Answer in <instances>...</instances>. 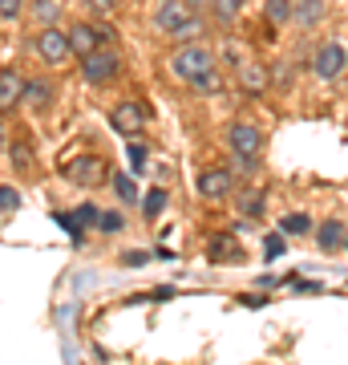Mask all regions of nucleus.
Wrapping results in <instances>:
<instances>
[{
	"label": "nucleus",
	"instance_id": "c756f323",
	"mask_svg": "<svg viewBox=\"0 0 348 365\" xmlns=\"http://www.w3.org/2000/svg\"><path fill=\"white\" fill-rule=\"evenodd\" d=\"M16 13H21V0H0V16L4 21H13Z\"/></svg>",
	"mask_w": 348,
	"mask_h": 365
},
{
	"label": "nucleus",
	"instance_id": "1a4fd4ad",
	"mask_svg": "<svg viewBox=\"0 0 348 365\" xmlns=\"http://www.w3.org/2000/svg\"><path fill=\"white\" fill-rule=\"evenodd\" d=\"M243 256V248H239V232H219V235H211V244H206V260L211 264H231Z\"/></svg>",
	"mask_w": 348,
	"mask_h": 365
},
{
	"label": "nucleus",
	"instance_id": "cd10ccee",
	"mask_svg": "<svg viewBox=\"0 0 348 365\" xmlns=\"http://www.w3.org/2000/svg\"><path fill=\"white\" fill-rule=\"evenodd\" d=\"M73 220H78L81 227H85V223H97V220H102V211L93 207V203H81V207L73 211Z\"/></svg>",
	"mask_w": 348,
	"mask_h": 365
},
{
	"label": "nucleus",
	"instance_id": "412c9836",
	"mask_svg": "<svg viewBox=\"0 0 348 365\" xmlns=\"http://www.w3.org/2000/svg\"><path fill=\"white\" fill-rule=\"evenodd\" d=\"M219 86H223V78H219V66H211L206 73H199V78L191 81V90H199V93H219Z\"/></svg>",
	"mask_w": 348,
	"mask_h": 365
},
{
	"label": "nucleus",
	"instance_id": "f8f14e48",
	"mask_svg": "<svg viewBox=\"0 0 348 365\" xmlns=\"http://www.w3.org/2000/svg\"><path fill=\"white\" fill-rule=\"evenodd\" d=\"M21 98H25V81L16 78L13 69H4V73H0V106H4V110H13Z\"/></svg>",
	"mask_w": 348,
	"mask_h": 365
},
{
	"label": "nucleus",
	"instance_id": "aec40b11",
	"mask_svg": "<svg viewBox=\"0 0 348 365\" xmlns=\"http://www.w3.org/2000/svg\"><path fill=\"white\" fill-rule=\"evenodd\" d=\"M142 211H146V220H158V215L167 211V191H162V187H154V191H146Z\"/></svg>",
	"mask_w": 348,
	"mask_h": 365
},
{
	"label": "nucleus",
	"instance_id": "72a5a7b5",
	"mask_svg": "<svg viewBox=\"0 0 348 365\" xmlns=\"http://www.w3.org/2000/svg\"><path fill=\"white\" fill-rule=\"evenodd\" d=\"M186 4H191V13H203L206 4H215V0H186Z\"/></svg>",
	"mask_w": 348,
	"mask_h": 365
},
{
	"label": "nucleus",
	"instance_id": "c85d7f7f",
	"mask_svg": "<svg viewBox=\"0 0 348 365\" xmlns=\"http://www.w3.org/2000/svg\"><path fill=\"white\" fill-rule=\"evenodd\" d=\"M263 252H268V260H275V256H284V235H268V244H263Z\"/></svg>",
	"mask_w": 348,
	"mask_h": 365
},
{
	"label": "nucleus",
	"instance_id": "6ab92c4d",
	"mask_svg": "<svg viewBox=\"0 0 348 365\" xmlns=\"http://www.w3.org/2000/svg\"><path fill=\"white\" fill-rule=\"evenodd\" d=\"M33 16H37V25L45 29V25H57V16H61V4L57 0H37L33 4Z\"/></svg>",
	"mask_w": 348,
	"mask_h": 365
},
{
	"label": "nucleus",
	"instance_id": "9b49d317",
	"mask_svg": "<svg viewBox=\"0 0 348 365\" xmlns=\"http://www.w3.org/2000/svg\"><path fill=\"white\" fill-rule=\"evenodd\" d=\"M199 195L203 199H227L231 195V175L223 167H211L199 175Z\"/></svg>",
	"mask_w": 348,
	"mask_h": 365
},
{
	"label": "nucleus",
	"instance_id": "4468645a",
	"mask_svg": "<svg viewBox=\"0 0 348 365\" xmlns=\"http://www.w3.org/2000/svg\"><path fill=\"white\" fill-rule=\"evenodd\" d=\"M25 106H33V110H45V106L53 102V86L45 78H37V81H28L25 86V98H21Z\"/></svg>",
	"mask_w": 348,
	"mask_h": 365
},
{
	"label": "nucleus",
	"instance_id": "bb28decb",
	"mask_svg": "<svg viewBox=\"0 0 348 365\" xmlns=\"http://www.w3.org/2000/svg\"><path fill=\"white\" fill-rule=\"evenodd\" d=\"M130 170H134V175L146 170V146L142 143H130Z\"/></svg>",
	"mask_w": 348,
	"mask_h": 365
},
{
	"label": "nucleus",
	"instance_id": "7ed1b4c3",
	"mask_svg": "<svg viewBox=\"0 0 348 365\" xmlns=\"http://www.w3.org/2000/svg\"><path fill=\"white\" fill-rule=\"evenodd\" d=\"M117 69H122V61H117L114 49H93V53L81 57V78L90 81V86H105V81H114Z\"/></svg>",
	"mask_w": 348,
	"mask_h": 365
},
{
	"label": "nucleus",
	"instance_id": "6e6552de",
	"mask_svg": "<svg viewBox=\"0 0 348 365\" xmlns=\"http://www.w3.org/2000/svg\"><path fill=\"white\" fill-rule=\"evenodd\" d=\"M191 16L194 13H191V4H186V0H162V4H158V13H154V21H158V29H162V33H170V37H174V33L191 21Z\"/></svg>",
	"mask_w": 348,
	"mask_h": 365
},
{
	"label": "nucleus",
	"instance_id": "7c9ffc66",
	"mask_svg": "<svg viewBox=\"0 0 348 365\" xmlns=\"http://www.w3.org/2000/svg\"><path fill=\"white\" fill-rule=\"evenodd\" d=\"M9 158H13V163H21V167H28V163H33L28 146H13V150H9Z\"/></svg>",
	"mask_w": 348,
	"mask_h": 365
},
{
	"label": "nucleus",
	"instance_id": "20e7f679",
	"mask_svg": "<svg viewBox=\"0 0 348 365\" xmlns=\"http://www.w3.org/2000/svg\"><path fill=\"white\" fill-rule=\"evenodd\" d=\"M65 179L73 182V187L93 191V187H102V182L110 179V170H105V163L97 155H81V158H73V163L65 167Z\"/></svg>",
	"mask_w": 348,
	"mask_h": 365
},
{
	"label": "nucleus",
	"instance_id": "2f4dec72",
	"mask_svg": "<svg viewBox=\"0 0 348 365\" xmlns=\"http://www.w3.org/2000/svg\"><path fill=\"white\" fill-rule=\"evenodd\" d=\"M146 260H150L146 252H126V256H122V264H126V268H138V264H146Z\"/></svg>",
	"mask_w": 348,
	"mask_h": 365
},
{
	"label": "nucleus",
	"instance_id": "393cba45",
	"mask_svg": "<svg viewBox=\"0 0 348 365\" xmlns=\"http://www.w3.org/2000/svg\"><path fill=\"white\" fill-rule=\"evenodd\" d=\"M114 191L122 195V203H134V199H138V187H134L130 175H114Z\"/></svg>",
	"mask_w": 348,
	"mask_h": 365
},
{
	"label": "nucleus",
	"instance_id": "473e14b6",
	"mask_svg": "<svg viewBox=\"0 0 348 365\" xmlns=\"http://www.w3.org/2000/svg\"><path fill=\"white\" fill-rule=\"evenodd\" d=\"M194 33H199V16H191V21H186V25H182L179 33H174V37H182V41H191Z\"/></svg>",
	"mask_w": 348,
	"mask_h": 365
},
{
	"label": "nucleus",
	"instance_id": "ddd939ff",
	"mask_svg": "<svg viewBox=\"0 0 348 365\" xmlns=\"http://www.w3.org/2000/svg\"><path fill=\"white\" fill-rule=\"evenodd\" d=\"M292 21H296L300 29H312L324 21V4L320 0H296V9H292Z\"/></svg>",
	"mask_w": 348,
	"mask_h": 365
},
{
	"label": "nucleus",
	"instance_id": "a211bd4d",
	"mask_svg": "<svg viewBox=\"0 0 348 365\" xmlns=\"http://www.w3.org/2000/svg\"><path fill=\"white\" fill-rule=\"evenodd\" d=\"M292 9H296L292 0H268L263 4V16H268L271 25H284V21H292Z\"/></svg>",
	"mask_w": 348,
	"mask_h": 365
},
{
	"label": "nucleus",
	"instance_id": "a878e982",
	"mask_svg": "<svg viewBox=\"0 0 348 365\" xmlns=\"http://www.w3.org/2000/svg\"><path fill=\"white\" fill-rule=\"evenodd\" d=\"M16 207H21V191H16V187H0V211L13 215Z\"/></svg>",
	"mask_w": 348,
	"mask_h": 365
},
{
	"label": "nucleus",
	"instance_id": "dca6fc26",
	"mask_svg": "<svg viewBox=\"0 0 348 365\" xmlns=\"http://www.w3.org/2000/svg\"><path fill=\"white\" fill-rule=\"evenodd\" d=\"M340 240H344V227H340L336 220H328V223L316 227V244H320V252H336L340 248Z\"/></svg>",
	"mask_w": 348,
	"mask_h": 365
},
{
	"label": "nucleus",
	"instance_id": "9d476101",
	"mask_svg": "<svg viewBox=\"0 0 348 365\" xmlns=\"http://www.w3.org/2000/svg\"><path fill=\"white\" fill-rule=\"evenodd\" d=\"M105 37H110L105 29H93V25H85V21H78V25L69 29V41H73V53H78V57H85V53H93V49H102Z\"/></svg>",
	"mask_w": 348,
	"mask_h": 365
},
{
	"label": "nucleus",
	"instance_id": "f03ea898",
	"mask_svg": "<svg viewBox=\"0 0 348 365\" xmlns=\"http://www.w3.org/2000/svg\"><path fill=\"white\" fill-rule=\"evenodd\" d=\"M33 49H37L41 61H49V66H61L65 57L73 53V41H69V33H61L57 25H45L37 37H33Z\"/></svg>",
	"mask_w": 348,
	"mask_h": 365
},
{
	"label": "nucleus",
	"instance_id": "f257e3e1",
	"mask_svg": "<svg viewBox=\"0 0 348 365\" xmlns=\"http://www.w3.org/2000/svg\"><path fill=\"white\" fill-rule=\"evenodd\" d=\"M211 66H215V53L203 49V45H182V49L170 57V73L179 81H186V86H191L199 73H206Z\"/></svg>",
	"mask_w": 348,
	"mask_h": 365
},
{
	"label": "nucleus",
	"instance_id": "f3484780",
	"mask_svg": "<svg viewBox=\"0 0 348 365\" xmlns=\"http://www.w3.org/2000/svg\"><path fill=\"white\" fill-rule=\"evenodd\" d=\"M280 232H288V235H308V232H312V215H304V211H292V215H284V220H280Z\"/></svg>",
	"mask_w": 348,
	"mask_h": 365
},
{
	"label": "nucleus",
	"instance_id": "f704fd0d",
	"mask_svg": "<svg viewBox=\"0 0 348 365\" xmlns=\"http://www.w3.org/2000/svg\"><path fill=\"white\" fill-rule=\"evenodd\" d=\"M93 4H97V9H110V4H114V0H93Z\"/></svg>",
	"mask_w": 348,
	"mask_h": 365
},
{
	"label": "nucleus",
	"instance_id": "5701e85b",
	"mask_svg": "<svg viewBox=\"0 0 348 365\" xmlns=\"http://www.w3.org/2000/svg\"><path fill=\"white\" fill-rule=\"evenodd\" d=\"M239 13H243V0H215V16H219L223 25H231Z\"/></svg>",
	"mask_w": 348,
	"mask_h": 365
},
{
	"label": "nucleus",
	"instance_id": "39448f33",
	"mask_svg": "<svg viewBox=\"0 0 348 365\" xmlns=\"http://www.w3.org/2000/svg\"><path fill=\"white\" fill-rule=\"evenodd\" d=\"M227 146H231L235 158L255 163L259 150H263V134H259V126H251V122H235L231 130H227Z\"/></svg>",
	"mask_w": 348,
	"mask_h": 365
},
{
	"label": "nucleus",
	"instance_id": "4be33fe9",
	"mask_svg": "<svg viewBox=\"0 0 348 365\" xmlns=\"http://www.w3.org/2000/svg\"><path fill=\"white\" fill-rule=\"evenodd\" d=\"M235 207H239V215H247V220H251V215H259V211H263V195H259V191H243V195L235 199Z\"/></svg>",
	"mask_w": 348,
	"mask_h": 365
},
{
	"label": "nucleus",
	"instance_id": "b1692460",
	"mask_svg": "<svg viewBox=\"0 0 348 365\" xmlns=\"http://www.w3.org/2000/svg\"><path fill=\"white\" fill-rule=\"evenodd\" d=\"M122 227H126V220H122V211H102V220H97V232L114 235V232H122Z\"/></svg>",
	"mask_w": 348,
	"mask_h": 365
},
{
	"label": "nucleus",
	"instance_id": "423d86ee",
	"mask_svg": "<svg viewBox=\"0 0 348 365\" xmlns=\"http://www.w3.org/2000/svg\"><path fill=\"white\" fill-rule=\"evenodd\" d=\"M344 66H348V53L340 41H324L320 49H316V57H312V69H316L320 81H336L344 73Z\"/></svg>",
	"mask_w": 348,
	"mask_h": 365
},
{
	"label": "nucleus",
	"instance_id": "0eeeda50",
	"mask_svg": "<svg viewBox=\"0 0 348 365\" xmlns=\"http://www.w3.org/2000/svg\"><path fill=\"white\" fill-rule=\"evenodd\" d=\"M110 122H114V130L117 134H142L146 130V110L142 102H117L114 106V114H110Z\"/></svg>",
	"mask_w": 348,
	"mask_h": 365
},
{
	"label": "nucleus",
	"instance_id": "2eb2a0df",
	"mask_svg": "<svg viewBox=\"0 0 348 365\" xmlns=\"http://www.w3.org/2000/svg\"><path fill=\"white\" fill-rule=\"evenodd\" d=\"M239 86L247 93H263L268 90V69L263 66H239Z\"/></svg>",
	"mask_w": 348,
	"mask_h": 365
}]
</instances>
